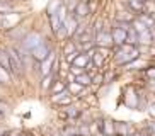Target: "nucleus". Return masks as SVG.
Here are the masks:
<instances>
[{"label":"nucleus","mask_w":155,"mask_h":136,"mask_svg":"<svg viewBox=\"0 0 155 136\" xmlns=\"http://www.w3.org/2000/svg\"><path fill=\"white\" fill-rule=\"evenodd\" d=\"M43 41H45V39H43V36L38 31H28V34H26L22 39L19 41V44L22 46L26 51H29V53H31V51L34 50L38 44H41Z\"/></svg>","instance_id":"obj_1"},{"label":"nucleus","mask_w":155,"mask_h":136,"mask_svg":"<svg viewBox=\"0 0 155 136\" xmlns=\"http://www.w3.org/2000/svg\"><path fill=\"white\" fill-rule=\"evenodd\" d=\"M7 53H9L10 75H12V77H15V78H19V77L24 73V65H22V61H21L17 51H15L14 48H9V50H7Z\"/></svg>","instance_id":"obj_2"},{"label":"nucleus","mask_w":155,"mask_h":136,"mask_svg":"<svg viewBox=\"0 0 155 136\" xmlns=\"http://www.w3.org/2000/svg\"><path fill=\"white\" fill-rule=\"evenodd\" d=\"M21 21H22L21 14H15V12L0 14V31H10L12 27L19 26Z\"/></svg>","instance_id":"obj_3"},{"label":"nucleus","mask_w":155,"mask_h":136,"mask_svg":"<svg viewBox=\"0 0 155 136\" xmlns=\"http://www.w3.org/2000/svg\"><path fill=\"white\" fill-rule=\"evenodd\" d=\"M51 53H53V48H51V46L46 43V41H43L41 44H38L36 48L31 51V58H32V61L41 63L43 60H46Z\"/></svg>","instance_id":"obj_4"},{"label":"nucleus","mask_w":155,"mask_h":136,"mask_svg":"<svg viewBox=\"0 0 155 136\" xmlns=\"http://www.w3.org/2000/svg\"><path fill=\"white\" fill-rule=\"evenodd\" d=\"M94 43H96V48H113V37H111V31L106 27L104 31H101L99 34L94 36Z\"/></svg>","instance_id":"obj_5"},{"label":"nucleus","mask_w":155,"mask_h":136,"mask_svg":"<svg viewBox=\"0 0 155 136\" xmlns=\"http://www.w3.org/2000/svg\"><path fill=\"white\" fill-rule=\"evenodd\" d=\"M78 24H80V21H78L72 12H68V15H67L65 21H63V29H65V32H67L68 39H72V37H73V34H75V31H77Z\"/></svg>","instance_id":"obj_6"},{"label":"nucleus","mask_w":155,"mask_h":136,"mask_svg":"<svg viewBox=\"0 0 155 136\" xmlns=\"http://www.w3.org/2000/svg\"><path fill=\"white\" fill-rule=\"evenodd\" d=\"M133 133H137L135 126H131L130 122H123V121H114V134L118 136H130Z\"/></svg>","instance_id":"obj_7"},{"label":"nucleus","mask_w":155,"mask_h":136,"mask_svg":"<svg viewBox=\"0 0 155 136\" xmlns=\"http://www.w3.org/2000/svg\"><path fill=\"white\" fill-rule=\"evenodd\" d=\"M109 31H111V37H113L114 46H121V44L126 43V31H124V29H121V27L113 24V27H111Z\"/></svg>","instance_id":"obj_8"},{"label":"nucleus","mask_w":155,"mask_h":136,"mask_svg":"<svg viewBox=\"0 0 155 136\" xmlns=\"http://www.w3.org/2000/svg\"><path fill=\"white\" fill-rule=\"evenodd\" d=\"M138 102H140V94L138 92H135L130 87L126 90V97H124V105H126L128 109H138Z\"/></svg>","instance_id":"obj_9"},{"label":"nucleus","mask_w":155,"mask_h":136,"mask_svg":"<svg viewBox=\"0 0 155 136\" xmlns=\"http://www.w3.org/2000/svg\"><path fill=\"white\" fill-rule=\"evenodd\" d=\"M55 51L48 56L46 60H43L41 63H39V75L41 77H46V75H50L51 72H53V61H55Z\"/></svg>","instance_id":"obj_10"},{"label":"nucleus","mask_w":155,"mask_h":136,"mask_svg":"<svg viewBox=\"0 0 155 136\" xmlns=\"http://www.w3.org/2000/svg\"><path fill=\"white\" fill-rule=\"evenodd\" d=\"M73 15L80 21V19H87L89 15H91V9H89V4H87L85 0H80L77 4V7L73 9Z\"/></svg>","instance_id":"obj_11"},{"label":"nucleus","mask_w":155,"mask_h":136,"mask_svg":"<svg viewBox=\"0 0 155 136\" xmlns=\"http://www.w3.org/2000/svg\"><path fill=\"white\" fill-rule=\"evenodd\" d=\"M153 43H155V39H153V36H152L150 29H145L143 32L138 34V44L140 46H153Z\"/></svg>","instance_id":"obj_12"},{"label":"nucleus","mask_w":155,"mask_h":136,"mask_svg":"<svg viewBox=\"0 0 155 136\" xmlns=\"http://www.w3.org/2000/svg\"><path fill=\"white\" fill-rule=\"evenodd\" d=\"M135 17H137V15H133V12H130V10H118L116 15H114V21H116V22H128V24H131Z\"/></svg>","instance_id":"obj_13"},{"label":"nucleus","mask_w":155,"mask_h":136,"mask_svg":"<svg viewBox=\"0 0 155 136\" xmlns=\"http://www.w3.org/2000/svg\"><path fill=\"white\" fill-rule=\"evenodd\" d=\"M67 90V82L65 80H60V78H55V82L51 83L50 87V95H55V94H61V92Z\"/></svg>","instance_id":"obj_14"},{"label":"nucleus","mask_w":155,"mask_h":136,"mask_svg":"<svg viewBox=\"0 0 155 136\" xmlns=\"http://www.w3.org/2000/svg\"><path fill=\"white\" fill-rule=\"evenodd\" d=\"M137 19H138V21H141V22L145 24L148 29H152V27L155 26V15H153V14H150V12H141V14H138Z\"/></svg>","instance_id":"obj_15"},{"label":"nucleus","mask_w":155,"mask_h":136,"mask_svg":"<svg viewBox=\"0 0 155 136\" xmlns=\"http://www.w3.org/2000/svg\"><path fill=\"white\" fill-rule=\"evenodd\" d=\"M75 82H77L78 85H82L84 89H89V87L92 85V78H91V75L89 73H80V75H77L75 77Z\"/></svg>","instance_id":"obj_16"},{"label":"nucleus","mask_w":155,"mask_h":136,"mask_svg":"<svg viewBox=\"0 0 155 136\" xmlns=\"http://www.w3.org/2000/svg\"><path fill=\"white\" fill-rule=\"evenodd\" d=\"M89 61H91V58H89V54H87V53H78L77 58L73 60L72 65H75V66L84 68V70H85V66H87V63H89Z\"/></svg>","instance_id":"obj_17"},{"label":"nucleus","mask_w":155,"mask_h":136,"mask_svg":"<svg viewBox=\"0 0 155 136\" xmlns=\"http://www.w3.org/2000/svg\"><path fill=\"white\" fill-rule=\"evenodd\" d=\"M61 5H63V0H50V4H48V7H46L48 17H50V15H55V14L60 10Z\"/></svg>","instance_id":"obj_18"},{"label":"nucleus","mask_w":155,"mask_h":136,"mask_svg":"<svg viewBox=\"0 0 155 136\" xmlns=\"http://www.w3.org/2000/svg\"><path fill=\"white\" fill-rule=\"evenodd\" d=\"M126 44L131 46H138V32L130 26V29L126 31Z\"/></svg>","instance_id":"obj_19"},{"label":"nucleus","mask_w":155,"mask_h":136,"mask_svg":"<svg viewBox=\"0 0 155 136\" xmlns=\"http://www.w3.org/2000/svg\"><path fill=\"white\" fill-rule=\"evenodd\" d=\"M102 134H114V121L113 119H102Z\"/></svg>","instance_id":"obj_20"},{"label":"nucleus","mask_w":155,"mask_h":136,"mask_svg":"<svg viewBox=\"0 0 155 136\" xmlns=\"http://www.w3.org/2000/svg\"><path fill=\"white\" fill-rule=\"evenodd\" d=\"M0 66H4L7 72L10 73V63H9V53H7V50H4V48H0Z\"/></svg>","instance_id":"obj_21"},{"label":"nucleus","mask_w":155,"mask_h":136,"mask_svg":"<svg viewBox=\"0 0 155 136\" xmlns=\"http://www.w3.org/2000/svg\"><path fill=\"white\" fill-rule=\"evenodd\" d=\"M75 51H77V43L73 39H68L63 46V58L68 56V54H72V53H75Z\"/></svg>","instance_id":"obj_22"},{"label":"nucleus","mask_w":155,"mask_h":136,"mask_svg":"<svg viewBox=\"0 0 155 136\" xmlns=\"http://www.w3.org/2000/svg\"><path fill=\"white\" fill-rule=\"evenodd\" d=\"M55 78H56V75L55 73H50V75H46V77H43V82H41V89L43 90H50V87H51V83L55 82Z\"/></svg>","instance_id":"obj_23"},{"label":"nucleus","mask_w":155,"mask_h":136,"mask_svg":"<svg viewBox=\"0 0 155 136\" xmlns=\"http://www.w3.org/2000/svg\"><path fill=\"white\" fill-rule=\"evenodd\" d=\"M48 19H50V27H51V31H53V34H55V32L58 31V29L63 26V24H61V21L58 19V15H56V14H55V15H50Z\"/></svg>","instance_id":"obj_24"},{"label":"nucleus","mask_w":155,"mask_h":136,"mask_svg":"<svg viewBox=\"0 0 155 136\" xmlns=\"http://www.w3.org/2000/svg\"><path fill=\"white\" fill-rule=\"evenodd\" d=\"M9 12H14V5L7 0H0V14H9Z\"/></svg>","instance_id":"obj_25"},{"label":"nucleus","mask_w":155,"mask_h":136,"mask_svg":"<svg viewBox=\"0 0 155 136\" xmlns=\"http://www.w3.org/2000/svg\"><path fill=\"white\" fill-rule=\"evenodd\" d=\"M10 78H12V75H10L4 66H0V83L7 85V83H10Z\"/></svg>","instance_id":"obj_26"},{"label":"nucleus","mask_w":155,"mask_h":136,"mask_svg":"<svg viewBox=\"0 0 155 136\" xmlns=\"http://www.w3.org/2000/svg\"><path fill=\"white\" fill-rule=\"evenodd\" d=\"M131 27H133V29H135V31L138 32V34H140V32H143V31H145V29H148V27H147L145 24L141 22V21H138L137 17L133 19V22H131Z\"/></svg>","instance_id":"obj_27"},{"label":"nucleus","mask_w":155,"mask_h":136,"mask_svg":"<svg viewBox=\"0 0 155 136\" xmlns=\"http://www.w3.org/2000/svg\"><path fill=\"white\" fill-rule=\"evenodd\" d=\"M106 27H102V21L101 19H97V21H94V27H92V34L96 36V34H99L101 31H104Z\"/></svg>","instance_id":"obj_28"},{"label":"nucleus","mask_w":155,"mask_h":136,"mask_svg":"<svg viewBox=\"0 0 155 136\" xmlns=\"http://www.w3.org/2000/svg\"><path fill=\"white\" fill-rule=\"evenodd\" d=\"M78 2H80V0H63V5L67 7V10H68V12H73V9L77 7Z\"/></svg>","instance_id":"obj_29"},{"label":"nucleus","mask_w":155,"mask_h":136,"mask_svg":"<svg viewBox=\"0 0 155 136\" xmlns=\"http://www.w3.org/2000/svg\"><path fill=\"white\" fill-rule=\"evenodd\" d=\"M68 72L72 73V75H75V77H77V75H80V73H84L85 70H84V68H78V66H75V65H70Z\"/></svg>","instance_id":"obj_30"},{"label":"nucleus","mask_w":155,"mask_h":136,"mask_svg":"<svg viewBox=\"0 0 155 136\" xmlns=\"http://www.w3.org/2000/svg\"><path fill=\"white\" fill-rule=\"evenodd\" d=\"M145 75L150 80H155V66H148V68H145Z\"/></svg>","instance_id":"obj_31"},{"label":"nucleus","mask_w":155,"mask_h":136,"mask_svg":"<svg viewBox=\"0 0 155 136\" xmlns=\"http://www.w3.org/2000/svg\"><path fill=\"white\" fill-rule=\"evenodd\" d=\"M7 112H9V105L5 104V102H2V100H0V114H2V116H5Z\"/></svg>","instance_id":"obj_32"},{"label":"nucleus","mask_w":155,"mask_h":136,"mask_svg":"<svg viewBox=\"0 0 155 136\" xmlns=\"http://www.w3.org/2000/svg\"><path fill=\"white\" fill-rule=\"evenodd\" d=\"M148 109H150V112H152V114H153V116H155V104H152V105H150V107H148Z\"/></svg>","instance_id":"obj_33"},{"label":"nucleus","mask_w":155,"mask_h":136,"mask_svg":"<svg viewBox=\"0 0 155 136\" xmlns=\"http://www.w3.org/2000/svg\"><path fill=\"white\" fill-rule=\"evenodd\" d=\"M51 136H63L60 131H55V133H51Z\"/></svg>","instance_id":"obj_34"},{"label":"nucleus","mask_w":155,"mask_h":136,"mask_svg":"<svg viewBox=\"0 0 155 136\" xmlns=\"http://www.w3.org/2000/svg\"><path fill=\"white\" fill-rule=\"evenodd\" d=\"M109 136H118V134H109Z\"/></svg>","instance_id":"obj_35"},{"label":"nucleus","mask_w":155,"mask_h":136,"mask_svg":"<svg viewBox=\"0 0 155 136\" xmlns=\"http://www.w3.org/2000/svg\"><path fill=\"white\" fill-rule=\"evenodd\" d=\"M7 2H12V0H7Z\"/></svg>","instance_id":"obj_36"},{"label":"nucleus","mask_w":155,"mask_h":136,"mask_svg":"<svg viewBox=\"0 0 155 136\" xmlns=\"http://www.w3.org/2000/svg\"><path fill=\"white\" fill-rule=\"evenodd\" d=\"M21 136H26V134H21Z\"/></svg>","instance_id":"obj_37"}]
</instances>
